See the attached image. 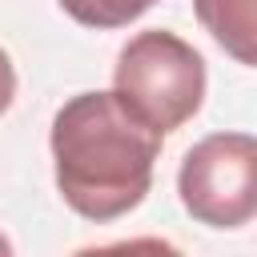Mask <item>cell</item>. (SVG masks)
Masks as SVG:
<instances>
[{"mask_svg": "<svg viewBox=\"0 0 257 257\" xmlns=\"http://www.w3.org/2000/svg\"><path fill=\"white\" fill-rule=\"evenodd\" d=\"M52 169L64 205L88 221H116L153 189L161 133L116 92H76L52 116Z\"/></svg>", "mask_w": 257, "mask_h": 257, "instance_id": "obj_1", "label": "cell"}, {"mask_svg": "<svg viewBox=\"0 0 257 257\" xmlns=\"http://www.w3.org/2000/svg\"><path fill=\"white\" fill-rule=\"evenodd\" d=\"M205 88L209 76L201 52L169 28L137 32L120 48L112 68V92L120 96V104L161 137L201 112Z\"/></svg>", "mask_w": 257, "mask_h": 257, "instance_id": "obj_2", "label": "cell"}, {"mask_svg": "<svg viewBox=\"0 0 257 257\" xmlns=\"http://www.w3.org/2000/svg\"><path fill=\"white\" fill-rule=\"evenodd\" d=\"M181 205L209 229H241L257 213V141L249 133H209L177 173Z\"/></svg>", "mask_w": 257, "mask_h": 257, "instance_id": "obj_3", "label": "cell"}, {"mask_svg": "<svg viewBox=\"0 0 257 257\" xmlns=\"http://www.w3.org/2000/svg\"><path fill=\"white\" fill-rule=\"evenodd\" d=\"M201 28L245 68L257 64V16L253 0H193Z\"/></svg>", "mask_w": 257, "mask_h": 257, "instance_id": "obj_4", "label": "cell"}, {"mask_svg": "<svg viewBox=\"0 0 257 257\" xmlns=\"http://www.w3.org/2000/svg\"><path fill=\"white\" fill-rule=\"evenodd\" d=\"M157 0H60V8L84 28H124L141 20Z\"/></svg>", "mask_w": 257, "mask_h": 257, "instance_id": "obj_5", "label": "cell"}, {"mask_svg": "<svg viewBox=\"0 0 257 257\" xmlns=\"http://www.w3.org/2000/svg\"><path fill=\"white\" fill-rule=\"evenodd\" d=\"M72 257H185V253L165 237H128V241H112V245L76 249Z\"/></svg>", "mask_w": 257, "mask_h": 257, "instance_id": "obj_6", "label": "cell"}, {"mask_svg": "<svg viewBox=\"0 0 257 257\" xmlns=\"http://www.w3.org/2000/svg\"><path fill=\"white\" fill-rule=\"evenodd\" d=\"M16 100V68H12V56L0 48V116L12 108Z\"/></svg>", "mask_w": 257, "mask_h": 257, "instance_id": "obj_7", "label": "cell"}, {"mask_svg": "<svg viewBox=\"0 0 257 257\" xmlns=\"http://www.w3.org/2000/svg\"><path fill=\"white\" fill-rule=\"evenodd\" d=\"M0 257H16V253H12V241H8L4 233H0Z\"/></svg>", "mask_w": 257, "mask_h": 257, "instance_id": "obj_8", "label": "cell"}]
</instances>
